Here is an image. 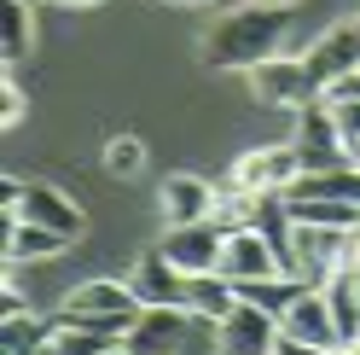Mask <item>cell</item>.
Here are the masks:
<instances>
[{"instance_id":"cell-1","label":"cell","mask_w":360,"mask_h":355,"mask_svg":"<svg viewBox=\"0 0 360 355\" xmlns=\"http://www.w3.org/2000/svg\"><path fill=\"white\" fill-rule=\"evenodd\" d=\"M285 30H290L285 6H238L204 35V64H215V70H256L262 58L279 53Z\"/></svg>"},{"instance_id":"cell-2","label":"cell","mask_w":360,"mask_h":355,"mask_svg":"<svg viewBox=\"0 0 360 355\" xmlns=\"http://www.w3.org/2000/svg\"><path fill=\"white\" fill-rule=\"evenodd\" d=\"M354 268V228H320V221H297V280L326 285L331 274Z\"/></svg>"},{"instance_id":"cell-3","label":"cell","mask_w":360,"mask_h":355,"mask_svg":"<svg viewBox=\"0 0 360 355\" xmlns=\"http://www.w3.org/2000/svg\"><path fill=\"white\" fill-rule=\"evenodd\" d=\"M250 94L256 105H274V111H302L320 99V82H314L308 70V58H262L256 70H250Z\"/></svg>"},{"instance_id":"cell-4","label":"cell","mask_w":360,"mask_h":355,"mask_svg":"<svg viewBox=\"0 0 360 355\" xmlns=\"http://www.w3.org/2000/svg\"><path fill=\"white\" fill-rule=\"evenodd\" d=\"M290 146H297V158H302V175H320V169H343V163H354L349 146H343V135H337V117H331L326 94L297 111V140H290Z\"/></svg>"},{"instance_id":"cell-5","label":"cell","mask_w":360,"mask_h":355,"mask_svg":"<svg viewBox=\"0 0 360 355\" xmlns=\"http://www.w3.org/2000/svg\"><path fill=\"white\" fill-rule=\"evenodd\" d=\"M157 251H163L180 274H221V251H227V233L215 228V221H186V228H169L157 239Z\"/></svg>"},{"instance_id":"cell-6","label":"cell","mask_w":360,"mask_h":355,"mask_svg":"<svg viewBox=\"0 0 360 355\" xmlns=\"http://www.w3.org/2000/svg\"><path fill=\"white\" fill-rule=\"evenodd\" d=\"M192 332H198V315H192V309H140V320L128 326L122 344H128L134 355H186Z\"/></svg>"},{"instance_id":"cell-7","label":"cell","mask_w":360,"mask_h":355,"mask_svg":"<svg viewBox=\"0 0 360 355\" xmlns=\"http://www.w3.org/2000/svg\"><path fill=\"white\" fill-rule=\"evenodd\" d=\"M297 175H302V158H297V146H256V151H244V158L233 163V181L244 192H290L297 187Z\"/></svg>"},{"instance_id":"cell-8","label":"cell","mask_w":360,"mask_h":355,"mask_svg":"<svg viewBox=\"0 0 360 355\" xmlns=\"http://www.w3.org/2000/svg\"><path fill=\"white\" fill-rule=\"evenodd\" d=\"M274 344H279V320L267 315V309L244 303V297H238L233 315L215 326V349L221 355H274Z\"/></svg>"},{"instance_id":"cell-9","label":"cell","mask_w":360,"mask_h":355,"mask_svg":"<svg viewBox=\"0 0 360 355\" xmlns=\"http://www.w3.org/2000/svg\"><path fill=\"white\" fill-rule=\"evenodd\" d=\"M128 285H134V297H140L146 309H186V274H180L163 251H146L140 262H134Z\"/></svg>"},{"instance_id":"cell-10","label":"cell","mask_w":360,"mask_h":355,"mask_svg":"<svg viewBox=\"0 0 360 355\" xmlns=\"http://www.w3.org/2000/svg\"><path fill=\"white\" fill-rule=\"evenodd\" d=\"M302 58H308L314 82H320V94H331V87L343 82V76H354V70H360V30H354V24L331 30L326 41H314V47H308Z\"/></svg>"},{"instance_id":"cell-11","label":"cell","mask_w":360,"mask_h":355,"mask_svg":"<svg viewBox=\"0 0 360 355\" xmlns=\"http://www.w3.org/2000/svg\"><path fill=\"white\" fill-rule=\"evenodd\" d=\"M157 210H163L169 228H186V221H210L215 210V187L204 175H169L163 192H157Z\"/></svg>"},{"instance_id":"cell-12","label":"cell","mask_w":360,"mask_h":355,"mask_svg":"<svg viewBox=\"0 0 360 355\" xmlns=\"http://www.w3.org/2000/svg\"><path fill=\"white\" fill-rule=\"evenodd\" d=\"M290 338H308V344H320V349H343V332H337V320H331V303H326V292L320 285H308V292L290 303V315L279 320Z\"/></svg>"},{"instance_id":"cell-13","label":"cell","mask_w":360,"mask_h":355,"mask_svg":"<svg viewBox=\"0 0 360 355\" xmlns=\"http://www.w3.org/2000/svg\"><path fill=\"white\" fill-rule=\"evenodd\" d=\"M18 221H41V228L76 239L82 233V204L70 192H58V187H24L18 192Z\"/></svg>"},{"instance_id":"cell-14","label":"cell","mask_w":360,"mask_h":355,"mask_svg":"<svg viewBox=\"0 0 360 355\" xmlns=\"http://www.w3.org/2000/svg\"><path fill=\"white\" fill-rule=\"evenodd\" d=\"M221 274H227V280L238 285V280L285 274V262H279V251L267 245V239H262L256 228H244V233H227V251H221Z\"/></svg>"},{"instance_id":"cell-15","label":"cell","mask_w":360,"mask_h":355,"mask_svg":"<svg viewBox=\"0 0 360 355\" xmlns=\"http://www.w3.org/2000/svg\"><path fill=\"white\" fill-rule=\"evenodd\" d=\"M186 309L198 320H210V326H221L238 309V285L227 280V274H192L186 280Z\"/></svg>"},{"instance_id":"cell-16","label":"cell","mask_w":360,"mask_h":355,"mask_svg":"<svg viewBox=\"0 0 360 355\" xmlns=\"http://www.w3.org/2000/svg\"><path fill=\"white\" fill-rule=\"evenodd\" d=\"M64 251V233L41 228V221H18L6 210V262H41V256H58Z\"/></svg>"},{"instance_id":"cell-17","label":"cell","mask_w":360,"mask_h":355,"mask_svg":"<svg viewBox=\"0 0 360 355\" xmlns=\"http://www.w3.org/2000/svg\"><path fill=\"white\" fill-rule=\"evenodd\" d=\"M320 292H326V303H331V320H337V332H343V344H354V338H360V285H354V274H349V268L331 274Z\"/></svg>"},{"instance_id":"cell-18","label":"cell","mask_w":360,"mask_h":355,"mask_svg":"<svg viewBox=\"0 0 360 355\" xmlns=\"http://www.w3.org/2000/svg\"><path fill=\"white\" fill-rule=\"evenodd\" d=\"M30 0H0V58L18 64L30 58Z\"/></svg>"},{"instance_id":"cell-19","label":"cell","mask_w":360,"mask_h":355,"mask_svg":"<svg viewBox=\"0 0 360 355\" xmlns=\"http://www.w3.org/2000/svg\"><path fill=\"white\" fill-rule=\"evenodd\" d=\"M53 344V326H41L30 315H12L6 326H0V355H35Z\"/></svg>"},{"instance_id":"cell-20","label":"cell","mask_w":360,"mask_h":355,"mask_svg":"<svg viewBox=\"0 0 360 355\" xmlns=\"http://www.w3.org/2000/svg\"><path fill=\"white\" fill-rule=\"evenodd\" d=\"M110 344L99 332H82V326H58L53 320V355H105Z\"/></svg>"},{"instance_id":"cell-21","label":"cell","mask_w":360,"mask_h":355,"mask_svg":"<svg viewBox=\"0 0 360 355\" xmlns=\"http://www.w3.org/2000/svg\"><path fill=\"white\" fill-rule=\"evenodd\" d=\"M140 163H146V146L134 140V135L105 140V169H110V175H140Z\"/></svg>"},{"instance_id":"cell-22","label":"cell","mask_w":360,"mask_h":355,"mask_svg":"<svg viewBox=\"0 0 360 355\" xmlns=\"http://www.w3.org/2000/svg\"><path fill=\"white\" fill-rule=\"evenodd\" d=\"M326 105H331V117H337V135H343L349 158H354V151H360V99H337V94H326Z\"/></svg>"},{"instance_id":"cell-23","label":"cell","mask_w":360,"mask_h":355,"mask_svg":"<svg viewBox=\"0 0 360 355\" xmlns=\"http://www.w3.org/2000/svg\"><path fill=\"white\" fill-rule=\"evenodd\" d=\"M18 117H24V94H18V87H12V76H0V123H18Z\"/></svg>"},{"instance_id":"cell-24","label":"cell","mask_w":360,"mask_h":355,"mask_svg":"<svg viewBox=\"0 0 360 355\" xmlns=\"http://www.w3.org/2000/svg\"><path fill=\"white\" fill-rule=\"evenodd\" d=\"M274 355H331V349H320V344H308V338H290V332L279 326V344H274Z\"/></svg>"},{"instance_id":"cell-25","label":"cell","mask_w":360,"mask_h":355,"mask_svg":"<svg viewBox=\"0 0 360 355\" xmlns=\"http://www.w3.org/2000/svg\"><path fill=\"white\" fill-rule=\"evenodd\" d=\"M0 309H6V320L12 315H24V292H18V280L6 274V292H0Z\"/></svg>"},{"instance_id":"cell-26","label":"cell","mask_w":360,"mask_h":355,"mask_svg":"<svg viewBox=\"0 0 360 355\" xmlns=\"http://www.w3.org/2000/svg\"><path fill=\"white\" fill-rule=\"evenodd\" d=\"M331 94H337V99H360V70H354V76H343V82L331 87Z\"/></svg>"},{"instance_id":"cell-27","label":"cell","mask_w":360,"mask_h":355,"mask_svg":"<svg viewBox=\"0 0 360 355\" xmlns=\"http://www.w3.org/2000/svg\"><path fill=\"white\" fill-rule=\"evenodd\" d=\"M238 6H290V0H238Z\"/></svg>"},{"instance_id":"cell-28","label":"cell","mask_w":360,"mask_h":355,"mask_svg":"<svg viewBox=\"0 0 360 355\" xmlns=\"http://www.w3.org/2000/svg\"><path fill=\"white\" fill-rule=\"evenodd\" d=\"M105 355H134V349H128V344H110V349H105Z\"/></svg>"},{"instance_id":"cell-29","label":"cell","mask_w":360,"mask_h":355,"mask_svg":"<svg viewBox=\"0 0 360 355\" xmlns=\"http://www.w3.org/2000/svg\"><path fill=\"white\" fill-rule=\"evenodd\" d=\"M58 6H99V0H58Z\"/></svg>"},{"instance_id":"cell-30","label":"cell","mask_w":360,"mask_h":355,"mask_svg":"<svg viewBox=\"0 0 360 355\" xmlns=\"http://www.w3.org/2000/svg\"><path fill=\"white\" fill-rule=\"evenodd\" d=\"M169 6H210V0H169Z\"/></svg>"},{"instance_id":"cell-31","label":"cell","mask_w":360,"mask_h":355,"mask_svg":"<svg viewBox=\"0 0 360 355\" xmlns=\"http://www.w3.org/2000/svg\"><path fill=\"white\" fill-rule=\"evenodd\" d=\"M337 355H360V338H354V344H343V349H337Z\"/></svg>"},{"instance_id":"cell-32","label":"cell","mask_w":360,"mask_h":355,"mask_svg":"<svg viewBox=\"0 0 360 355\" xmlns=\"http://www.w3.org/2000/svg\"><path fill=\"white\" fill-rule=\"evenodd\" d=\"M354 30H360V18H354Z\"/></svg>"}]
</instances>
